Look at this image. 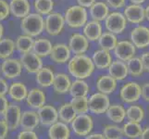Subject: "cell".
Returning <instances> with one entry per match:
<instances>
[{
    "instance_id": "6da1fadb",
    "label": "cell",
    "mask_w": 149,
    "mask_h": 139,
    "mask_svg": "<svg viewBox=\"0 0 149 139\" xmlns=\"http://www.w3.org/2000/svg\"><path fill=\"white\" fill-rule=\"evenodd\" d=\"M70 73L77 79H85L91 76L95 70L93 60L84 54L75 55L68 64Z\"/></svg>"
},
{
    "instance_id": "7a4b0ae2",
    "label": "cell",
    "mask_w": 149,
    "mask_h": 139,
    "mask_svg": "<svg viewBox=\"0 0 149 139\" xmlns=\"http://www.w3.org/2000/svg\"><path fill=\"white\" fill-rule=\"evenodd\" d=\"M20 28L22 32L29 36H37L45 30V20L38 13H29L27 16L22 18Z\"/></svg>"
},
{
    "instance_id": "3957f363",
    "label": "cell",
    "mask_w": 149,
    "mask_h": 139,
    "mask_svg": "<svg viewBox=\"0 0 149 139\" xmlns=\"http://www.w3.org/2000/svg\"><path fill=\"white\" fill-rule=\"evenodd\" d=\"M65 22L71 28H81L87 22V11L81 6H71L66 10Z\"/></svg>"
},
{
    "instance_id": "277c9868",
    "label": "cell",
    "mask_w": 149,
    "mask_h": 139,
    "mask_svg": "<svg viewBox=\"0 0 149 139\" xmlns=\"http://www.w3.org/2000/svg\"><path fill=\"white\" fill-rule=\"evenodd\" d=\"M70 123L72 131L78 136H86L89 135L94 126L92 117L87 115L86 113L77 114Z\"/></svg>"
},
{
    "instance_id": "5b68a950",
    "label": "cell",
    "mask_w": 149,
    "mask_h": 139,
    "mask_svg": "<svg viewBox=\"0 0 149 139\" xmlns=\"http://www.w3.org/2000/svg\"><path fill=\"white\" fill-rule=\"evenodd\" d=\"M64 16L60 13H49L45 20V29L52 36L58 35L64 28Z\"/></svg>"
},
{
    "instance_id": "8992f818",
    "label": "cell",
    "mask_w": 149,
    "mask_h": 139,
    "mask_svg": "<svg viewBox=\"0 0 149 139\" xmlns=\"http://www.w3.org/2000/svg\"><path fill=\"white\" fill-rule=\"evenodd\" d=\"M109 98L104 93H95L88 98L89 110L95 114H103L109 107Z\"/></svg>"
},
{
    "instance_id": "52a82bcc",
    "label": "cell",
    "mask_w": 149,
    "mask_h": 139,
    "mask_svg": "<svg viewBox=\"0 0 149 139\" xmlns=\"http://www.w3.org/2000/svg\"><path fill=\"white\" fill-rule=\"evenodd\" d=\"M126 18L120 12H113L106 18V27L112 34H121L126 28Z\"/></svg>"
},
{
    "instance_id": "ba28073f",
    "label": "cell",
    "mask_w": 149,
    "mask_h": 139,
    "mask_svg": "<svg viewBox=\"0 0 149 139\" xmlns=\"http://www.w3.org/2000/svg\"><path fill=\"white\" fill-rule=\"evenodd\" d=\"M22 67L30 73H36L43 67V62L41 57L37 56L33 51L22 54L19 59Z\"/></svg>"
},
{
    "instance_id": "9c48e42d",
    "label": "cell",
    "mask_w": 149,
    "mask_h": 139,
    "mask_svg": "<svg viewBox=\"0 0 149 139\" xmlns=\"http://www.w3.org/2000/svg\"><path fill=\"white\" fill-rule=\"evenodd\" d=\"M22 65L20 61L15 59H6L1 65V71L5 78L14 79L22 74Z\"/></svg>"
},
{
    "instance_id": "30bf717a",
    "label": "cell",
    "mask_w": 149,
    "mask_h": 139,
    "mask_svg": "<svg viewBox=\"0 0 149 139\" xmlns=\"http://www.w3.org/2000/svg\"><path fill=\"white\" fill-rule=\"evenodd\" d=\"M4 121L8 126L9 130H16L19 126L20 116H22V111L20 108L17 105L10 104L8 106V109L4 113Z\"/></svg>"
},
{
    "instance_id": "8fae6325",
    "label": "cell",
    "mask_w": 149,
    "mask_h": 139,
    "mask_svg": "<svg viewBox=\"0 0 149 139\" xmlns=\"http://www.w3.org/2000/svg\"><path fill=\"white\" fill-rule=\"evenodd\" d=\"M69 47L75 55L84 54L89 47V40L81 34H73L70 38Z\"/></svg>"
},
{
    "instance_id": "7c38bea8",
    "label": "cell",
    "mask_w": 149,
    "mask_h": 139,
    "mask_svg": "<svg viewBox=\"0 0 149 139\" xmlns=\"http://www.w3.org/2000/svg\"><path fill=\"white\" fill-rule=\"evenodd\" d=\"M114 54L121 61H128L133 58L135 54V47L134 45L129 41H121V42L117 43L114 47Z\"/></svg>"
},
{
    "instance_id": "4fadbf2b",
    "label": "cell",
    "mask_w": 149,
    "mask_h": 139,
    "mask_svg": "<svg viewBox=\"0 0 149 139\" xmlns=\"http://www.w3.org/2000/svg\"><path fill=\"white\" fill-rule=\"evenodd\" d=\"M141 96V86L136 83H128L120 90L121 99L126 103L135 102Z\"/></svg>"
},
{
    "instance_id": "5bb4252c",
    "label": "cell",
    "mask_w": 149,
    "mask_h": 139,
    "mask_svg": "<svg viewBox=\"0 0 149 139\" xmlns=\"http://www.w3.org/2000/svg\"><path fill=\"white\" fill-rule=\"evenodd\" d=\"M49 56L54 62L63 64L69 61L70 58V50L65 44H56L52 46Z\"/></svg>"
},
{
    "instance_id": "9a60e30c",
    "label": "cell",
    "mask_w": 149,
    "mask_h": 139,
    "mask_svg": "<svg viewBox=\"0 0 149 139\" xmlns=\"http://www.w3.org/2000/svg\"><path fill=\"white\" fill-rule=\"evenodd\" d=\"M39 121L43 125H51L58 122V110L50 105H44L37 110Z\"/></svg>"
},
{
    "instance_id": "2e32d148",
    "label": "cell",
    "mask_w": 149,
    "mask_h": 139,
    "mask_svg": "<svg viewBox=\"0 0 149 139\" xmlns=\"http://www.w3.org/2000/svg\"><path fill=\"white\" fill-rule=\"evenodd\" d=\"M131 39L138 48H145L149 45V29L143 26L136 27L132 31Z\"/></svg>"
},
{
    "instance_id": "e0dca14e",
    "label": "cell",
    "mask_w": 149,
    "mask_h": 139,
    "mask_svg": "<svg viewBox=\"0 0 149 139\" xmlns=\"http://www.w3.org/2000/svg\"><path fill=\"white\" fill-rule=\"evenodd\" d=\"M48 136L51 139H68L70 136V128L63 122H56L50 125Z\"/></svg>"
},
{
    "instance_id": "ac0fdd59",
    "label": "cell",
    "mask_w": 149,
    "mask_h": 139,
    "mask_svg": "<svg viewBox=\"0 0 149 139\" xmlns=\"http://www.w3.org/2000/svg\"><path fill=\"white\" fill-rule=\"evenodd\" d=\"M9 9L13 16L22 19L30 13L31 5L28 0H11L9 3Z\"/></svg>"
},
{
    "instance_id": "d6986e66",
    "label": "cell",
    "mask_w": 149,
    "mask_h": 139,
    "mask_svg": "<svg viewBox=\"0 0 149 139\" xmlns=\"http://www.w3.org/2000/svg\"><path fill=\"white\" fill-rule=\"evenodd\" d=\"M40 123L37 112L33 110H26L22 113L20 116L19 126H22L23 130H33Z\"/></svg>"
},
{
    "instance_id": "ffe728a7",
    "label": "cell",
    "mask_w": 149,
    "mask_h": 139,
    "mask_svg": "<svg viewBox=\"0 0 149 139\" xmlns=\"http://www.w3.org/2000/svg\"><path fill=\"white\" fill-rule=\"evenodd\" d=\"M124 16L132 23H140L145 19V8L137 4H133L125 8Z\"/></svg>"
},
{
    "instance_id": "44dd1931",
    "label": "cell",
    "mask_w": 149,
    "mask_h": 139,
    "mask_svg": "<svg viewBox=\"0 0 149 139\" xmlns=\"http://www.w3.org/2000/svg\"><path fill=\"white\" fill-rule=\"evenodd\" d=\"M27 104L30 108L34 110H38L39 108L45 105V93L38 88H33L31 90L26 96Z\"/></svg>"
},
{
    "instance_id": "7402d4cb",
    "label": "cell",
    "mask_w": 149,
    "mask_h": 139,
    "mask_svg": "<svg viewBox=\"0 0 149 139\" xmlns=\"http://www.w3.org/2000/svg\"><path fill=\"white\" fill-rule=\"evenodd\" d=\"M93 62L95 67H96L99 70H105L107 69L111 64L112 57L109 50L100 49L97 50L94 53L93 56Z\"/></svg>"
},
{
    "instance_id": "603a6c76",
    "label": "cell",
    "mask_w": 149,
    "mask_h": 139,
    "mask_svg": "<svg viewBox=\"0 0 149 139\" xmlns=\"http://www.w3.org/2000/svg\"><path fill=\"white\" fill-rule=\"evenodd\" d=\"M117 80L110 75H102L96 82V88L104 94H111L114 92L117 86Z\"/></svg>"
},
{
    "instance_id": "cb8c5ba5",
    "label": "cell",
    "mask_w": 149,
    "mask_h": 139,
    "mask_svg": "<svg viewBox=\"0 0 149 139\" xmlns=\"http://www.w3.org/2000/svg\"><path fill=\"white\" fill-rule=\"evenodd\" d=\"M71 85V81L70 77L65 73L55 74L53 81V88L58 94H65L69 92V89Z\"/></svg>"
},
{
    "instance_id": "d4e9b609",
    "label": "cell",
    "mask_w": 149,
    "mask_h": 139,
    "mask_svg": "<svg viewBox=\"0 0 149 139\" xmlns=\"http://www.w3.org/2000/svg\"><path fill=\"white\" fill-rule=\"evenodd\" d=\"M84 36L89 41H96L98 40L100 35L102 34V27L99 22L97 20H92L84 24Z\"/></svg>"
},
{
    "instance_id": "484cf974",
    "label": "cell",
    "mask_w": 149,
    "mask_h": 139,
    "mask_svg": "<svg viewBox=\"0 0 149 139\" xmlns=\"http://www.w3.org/2000/svg\"><path fill=\"white\" fill-rule=\"evenodd\" d=\"M28 94L27 87L25 86L24 84L20 82H15L11 84V85L8 88V95L14 101H22L26 98Z\"/></svg>"
},
{
    "instance_id": "4316f807",
    "label": "cell",
    "mask_w": 149,
    "mask_h": 139,
    "mask_svg": "<svg viewBox=\"0 0 149 139\" xmlns=\"http://www.w3.org/2000/svg\"><path fill=\"white\" fill-rule=\"evenodd\" d=\"M52 44L45 38H39L37 40L33 41V52L35 53L37 56L43 58V57H47L50 55L51 49H52Z\"/></svg>"
},
{
    "instance_id": "83f0119b",
    "label": "cell",
    "mask_w": 149,
    "mask_h": 139,
    "mask_svg": "<svg viewBox=\"0 0 149 139\" xmlns=\"http://www.w3.org/2000/svg\"><path fill=\"white\" fill-rule=\"evenodd\" d=\"M109 75L116 80H123L128 75L127 65L120 60L111 62V64L109 67Z\"/></svg>"
},
{
    "instance_id": "f1b7e54d",
    "label": "cell",
    "mask_w": 149,
    "mask_h": 139,
    "mask_svg": "<svg viewBox=\"0 0 149 139\" xmlns=\"http://www.w3.org/2000/svg\"><path fill=\"white\" fill-rule=\"evenodd\" d=\"M90 15L97 22L104 20L109 15V7L104 2H95L90 7Z\"/></svg>"
},
{
    "instance_id": "f546056e",
    "label": "cell",
    "mask_w": 149,
    "mask_h": 139,
    "mask_svg": "<svg viewBox=\"0 0 149 139\" xmlns=\"http://www.w3.org/2000/svg\"><path fill=\"white\" fill-rule=\"evenodd\" d=\"M69 92L72 97L86 96L89 92V86L84 79H77L71 83Z\"/></svg>"
},
{
    "instance_id": "4dcf8cb0",
    "label": "cell",
    "mask_w": 149,
    "mask_h": 139,
    "mask_svg": "<svg viewBox=\"0 0 149 139\" xmlns=\"http://www.w3.org/2000/svg\"><path fill=\"white\" fill-rule=\"evenodd\" d=\"M55 74L49 68H41L36 73V82L42 87H49L52 85Z\"/></svg>"
},
{
    "instance_id": "1f68e13d",
    "label": "cell",
    "mask_w": 149,
    "mask_h": 139,
    "mask_svg": "<svg viewBox=\"0 0 149 139\" xmlns=\"http://www.w3.org/2000/svg\"><path fill=\"white\" fill-rule=\"evenodd\" d=\"M58 115L61 122L68 124V123H70L73 121V119L77 115V113L75 112L70 103H65L58 110Z\"/></svg>"
},
{
    "instance_id": "d6a6232c",
    "label": "cell",
    "mask_w": 149,
    "mask_h": 139,
    "mask_svg": "<svg viewBox=\"0 0 149 139\" xmlns=\"http://www.w3.org/2000/svg\"><path fill=\"white\" fill-rule=\"evenodd\" d=\"M33 45V40L32 36H29L27 34L19 35L16 39V42H15V48L22 54L32 51Z\"/></svg>"
},
{
    "instance_id": "836d02e7",
    "label": "cell",
    "mask_w": 149,
    "mask_h": 139,
    "mask_svg": "<svg viewBox=\"0 0 149 139\" xmlns=\"http://www.w3.org/2000/svg\"><path fill=\"white\" fill-rule=\"evenodd\" d=\"M107 115L111 121L117 123H120L124 120L126 116V111L124 108L120 105H112L107 108Z\"/></svg>"
},
{
    "instance_id": "e575fe53",
    "label": "cell",
    "mask_w": 149,
    "mask_h": 139,
    "mask_svg": "<svg viewBox=\"0 0 149 139\" xmlns=\"http://www.w3.org/2000/svg\"><path fill=\"white\" fill-rule=\"evenodd\" d=\"M117 43H118L117 37L114 35V34H112L110 32L102 34L100 35V37L98 38V44L101 49L110 51L112 49H114Z\"/></svg>"
},
{
    "instance_id": "d590c367",
    "label": "cell",
    "mask_w": 149,
    "mask_h": 139,
    "mask_svg": "<svg viewBox=\"0 0 149 139\" xmlns=\"http://www.w3.org/2000/svg\"><path fill=\"white\" fill-rule=\"evenodd\" d=\"M15 50V43L11 39H0V59H6L11 56Z\"/></svg>"
},
{
    "instance_id": "8d00e7d4",
    "label": "cell",
    "mask_w": 149,
    "mask_h": 139,
    "mask_svg": "<svg viewBox=\"0 0 149 139\" xmlns=\"http://www.w3.org/2000/svg\"><path fill=\"white\" fill-rule=\"evenodd\" d=\"M123 133L129 138H137L141 136L142 135V127L139 124V122H129L126 124H124L122 128Z\"/></svg>"
},
{
    "instance_id": "74e56055",
    "label": "cell",
    "mask_w": 149,
    "mask_h": 139,
    "mask_svg": "<svg viewBox=\"0 0 149 139\" xmlns=\"http://www.w3.org/2000/svg\"><path fill=\"white\" fill-rule=\"evenodd\" d=\"M70 104L74 109L77 114H83L87 113L89 110L88 107V98L86 96H80V97H73L70 101Z\"/></svg>"
},
{
    "instance_id": "f35d334b",
    "label": "cell",
    "mask_w": 149,
    "mask_h": 139,
    "mask_svg": "<svg viewBox=\"0 0 149 139\" xmlns=\"http://www.w3.org/2000/svg\"><path fill=\"white\" fill-rule=\"evenodd\" d=\"M127 68H128V73H130L133 77L140 76L143 71L142 60L141 59L138 58H132L131 59L128 60Z\"/></svg>"
},
{
    "instance_id": "ab89813d",
    "label": "cell",
    "mask_w": 149,
    "mask_h": 139,
    "mask_svg": "<svg viewBox=\"0 0 149 139\" xmlns=\"http://www.w3.org/2000/svg\"><path fill=\"white\" fill-rule=\"evenodd\" d=\"M54 8L53 0H35L34 9L40 15H48Z\"/></svg>"
},
{
    "instance_id": "60d3db41",
    "label": "cell",
    "mask_w": 149,
    "mask_h": 139,
    "mask_svg": "<svg viewBox=\"0 0 149 139\" xmlns=\"http://www.w3.org/2000/svg\"><path fill=\"white\" fill-rule=\"evenodd\" d=\"M126 116L130 122H141L145 117L143 110L139 106H132L126 111Z\"/></svg>"
},
{
    "instance_id": "b9f144b4",
    "label": "cell",
    "mask_w": 149,
    "mask_h": 139,
    "mask_svg": "<svg viewBox=\"0 0 149 139\" xmlns=\"http://www.w3.org/2000/svg\"><path fill=\"white\" fill-rule=\"evenodd\" d=\"M103 135L107 139H120L123 137L124 133L121 128L116 125H107L103 130Z\"/></svg>"
},
{
    "instance_id": "7bdbcfd3",
    "label": "cell",
    "mask_w": 149,
    "mask_h": 139,
    "mask_svg": "<svg viewBox=\"0 0 149 139\" xmlns=\"http://www.w3.org/2000/svg\"><path fill=\"white\" fill-rule=\"evenodd\" d=\"M10 14L9 5L5 0H0V22L6 20Z\"/></svg>"
},
{
    "instance_id": "ee69618b",
    "label": "cell",
    "mask_w": 149,
    "mask_h": 139,
    "mask_svg": "<svg viewBox=\"0 0 149 139\" xmlns=\"http://www.w3.org/2000/svg\"><path fill=\"white\" fill-rule=\"evenodd\" d=\"M19 139H38L37 135L33 130H23L18 135Z\"/></svg>"
},
{
    "instance_id": "f6af8a7d",
    "label": "cell",
    "mask_w": 149,
    "mask_h": 139,
    "mask_svg": "<svg viewBox=\"0 0 149 139\" xmlns=\"http://www.w3.org/2000/svg\"><path fill=\"white\" fill-rule=\"evenodd\" d=\"M8 126L5 121H0V139L6 138L8 133Z\"/></svg>"
},
{
    "instance_id": "bcb514c9",
    "label": "cell",
    "mask_w": 149,
    "mask_h": 139,
    "mask_svg": "<svg viewBox=\"0 0 149 139\" xmlns=\"http://www.w3.org/2000/svg\"><path fill=\"white\" fill-rule=\"evenodd\" d=\"M8 88L9 86L7 83V81L3 78H0V96L7 95L8 93Z\"/></svg>"
},
{
    "instance_id": "7dc6e473",
    "label": "cell",
    "mask_w": 149,
    "mask_h": 139,
    "mask_svg": "<svg viewBox=\"0 0 149 139\" xmlns=\"http://www.w3.org/2000/svg\"><path fill=\"white\" fill-rule=\"evenodd\" d=\"M106 1L111 8H122L125 4V0H106Z\"/></svg>"
},
{
    "instance_id": "c3c4849f",
    "label": "cell",
    "mask_w": 149,
    "mask_h": 139,
    "mask_svg": "<svg viewBox=\"0 0 149 139\" xmlns=\"http://www.w3.org/2000/svg\"><path fill=\"white\" fill-rule=\"evenodd\" d=\"M8 102L5 96H0V115H3L8 109Z\"/></svg>"
},
{
    "instance_id": "681fc988",
    "label": "cell",
    "mask_w": 149,
    "mask_h": 139,
    "mask_svg": "<svg viewBox=\"0 0 149 139\" xmlns=\"http://www.w3.org/2000/svg\"><path fill=\"white\" fill-rule=\"evenodd\" d=\"M141 60H142V63H143V70L149 71V52L143 53L141 57Z\"/></svg>"
},
{
    "instance_id": "f907efd6",
    "label": "cell",
    "mask_w": 149,
    "mask_h": 139,
    "mask_svg": "<svg viewBox=\"0 0 149 139\" xmlns=\"http://www.w3.org/2000/svg\"><path fill=\"white\" fill-rule=\"evenodd\" d=\"M141 96L146 102H149V84L143 85L141 88Z\"/></svg>"
},
{
    "instance_id": "816d5d0a",
    "label": "cell",
    "mask_w": 149,
    "mask_h": 139,
    "mask_svg": "<svg viewBox=\"0 0 149 139\" xmlns=\"http://www.w3.org/2000/svg\"><path fill=\"white\" fill-rule=\"evenodd\" d=\"M77 2H78L79 6L84 8H90L95 2V0H77Z\"/></svg>"
},
{
    "instance_id": "f5cc1de1",
    "label": "cell",
    "mask_w": 149,
    "mask_h": 139,
    "mask_svg": "<svg viewBox=\"0 0 149 139\" xmlns=\"http://www.w3.org/2000/svg\"><path fill=\"white\" fill-rule=\"evenodd\" d=\"M87 139H103L105 138L104 135H101V133H91V135H87L86 136Z\"/></svg>"
},
{
    "instance_id": "db71d44e",
    "label": "cell",
    "mask_w": 149,
    "mask_h": 139,
    "mask_svg": "<svg viewBox=\"0 0 149 139\" xmlns=\"http://www.w3.org/2000/svg\"><path fill=\"white\" fill-rule=\"evenodd\" d=\"M141 137L143 139H149V127L146 128V129L142 132Z\"/></svg>"
},
{
    "instance_id": "11a10c76",
    "label": "cell",
    "mask_w": 149,
    "mask_h": 139,
    "mask_svg": "<svg viewBox=\"0 0 149 139\" xmlns=\"http://www.w3.org/2000/svg\"><path fill=\"white\" fill-rule=\"evenodd\" d=\"M145 18H146L149 20V6L145 9Z\"/></svg>"
},
{
    "instance_id": "9f6ffc18",
    "label": "cell",
    "mask_w": 149,
    "mask_h": 139,
    "mask_svg": "<svg viewBox=\"0 0 149 139\" xmlns=\"http://www.w3.org/2000/svg\"><path fill=\"white\" fill-rule=\"evenodd\" d=\"M131 1L133 3V4H137V5H139V4H142L146 1V0H131Z\"/></svg>"
},
{
    "instance_id": "6f0895ef",
    "label": "cell",
    "mask_w": 149,
    "mask_h": 139,
    "mask_svg": "<svg viewBox=\"0 0 149 139\" xmlns=\"http://www.w3.org/2000/svg\"><path fill=\"white\" fill-rule=\"evenodd\" d=\"M3 34H4V27H3V25L0 23V39L2 38Z\"/></svg>"
}]
</instances>
